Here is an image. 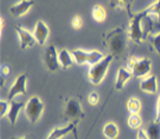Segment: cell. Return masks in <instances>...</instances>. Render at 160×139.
Here are the masks:
<instances>
[{
	"label": "cell",
	"mask_w": 160,
	"mask_h": 139,
	"mask_svg": "<svg viewBox=\"0 0 160 139\" xmlns=\"http://www.w3.org/2000/svg\"><path fill=\"white\" fill-rule=\"evenodd\" d=\"M127 37L128 33L122 27H115L104 34L102 44L108 51V54L115 59L125 57L127 52Z\"/></svg>",
	"instance_id": "6da1fadb"
},
{
	"label": "cell",
	"mask_w": 160,
	"mask_h": 139,
	"mask_svg": "<svg viewBox=\"0 0 160 139\" xmlns=\"http://www.w3.org/2000/svg\"><path fill=\"white\" fill-rule=\"evenodd\" d=\"M128 15H130V25H128V32H127L128 37L133 43L140 45L146 39L145 31L141 26V23L148 15V12L146 8L138 13H131V11H128Z\"/></svg>",
	"instance_id": "7a4b0ae2"
},
{
	"label": "cell",
	"mask_w": 160,
	"mask_h": 139,
	"mask_svg": "<svg viewBox=\"0 0 160 139\" xmlns=\"http://www.w3.org/2000/svg\"><path fill=\"white\" fill-rule=\"evenodd\" d=\"M113 57L111 54H107L105 55V58L99 61L98 64L95 65H92L88 70V80H90L91 83L93 85H99L104 78L106 77V73H107V71L110 69V65L111 63L113 61Z\"/></svg>",
	"instance_id": "3957f363"
},
{
	"label": "cell",
	"mask_w": 160,
	"mask_h": 139,
	"mask_svg": "<svg viewBox=\"0 0 160 139\" xmlns=\"http://www.w3.org/2000/svg\"><path fill=\"white\" fill-rule=\"evenodd\" d=\"M127 67L132 72L133 78H145L151 75L152 61L148 58H137L131 57L127 60Z\"/></svg>",
	"instance_id": "277c9868"
},
{
	"label": "cell",
	"mask_w": 160,
	"mask_h": 139,
	"mask_svg": "<svg viewBox=\"0 0 160 139\" xmlns=\"http://www.w3.org/2000/svg\"><path fill=\"white\" fill-rule=\"evenodd\" d=\"M84 110L80 104V100L77 98H68L64 106V119L71 123L78 124L80 119L84 118Z\"/></svg>",
	"instance_id": "5b68a950"
},
{
	"label": "cell",
	"mask_w": 160,
	"mask_h": 139,
	"mask_svg": "<svg viewBox=\"0 0 160 139\" xmlns=\"http://www.w3.org/2000/svg\"><path fill=\"white\" fill-rule=\"evenodd\" d=\"M44 103L39 97L33 95L26 101L25 105V114L27 119L30 120L32 124H35L40 119L41 114L44 112Z\"/></svg>",
	"instance_id": "8992f818"
},
{
	"label": "cell",
	"mask_w": 160,
	"mask_h": 139,
	"mask_svg": "<svg viewBox=\"0 0 160 139\" xmlns=\"http://www.w3.org/2000/svg\"><path fill=\"white\" fill-rule=\"evenodd\" d=\"M26 86H27V75H26V73H22V75H18L17 79L14 80L13 85L11 86L7 100H8V101H12V100H14V98L18 97V95H26Z\"/></svg>",
	"instance_id": "52a82bcc"
},
{
	"label": "cell",
	"mask_w": 160,
	"mask_h": 139,
	"mask_svg": "<svg viewBox=\"0 0 160 139\" xmlns=\"http://www.w3.org/2000/svg\"><path fill=\"white\" fill-rule=\"evenodd\" d=\"M44 60H45V65L47 70L51 72H54L60 67L59 63V55L57 53L54 45H50L45 50V55H44Z\"/></svg>",
	"instance_id": "ba28073f"
},
{
	"label": "cell",
	"mask_w": 160,
	"mask_h": 139,
	"mask_svg": "<svg viewBox=\"0 0 160 139\" xmlns=\"http://www.w3.org/2000/svg\"><path fill=\"white\" fill-rule=\"evenodd\" d=\"M14 30H15V32H17L18 37H19L20 49H21V50H26V49H28V47H32V46L37 43V40H35L33 33H31L28 30H26V28H24V27H21V26H19V25L14 26Z\"/></svg>",
	"instance_id": "9c48e42d"
},
{
	"label": "cell",
	"mask_w": 160,
	"mask_h": 139,
	"mask_svg": "<svg viewBox=\"0 0 160 139\" xmlns=\"http://www.w3.org/2000/svg\"><path fill=\"white\" fill-rule=\"evenodd\" d=\"M33 35H34L37 43L39 45H45L46 40L50 35V28L46 25L42 20H39L35 24L34 31H33Z\"/></svg>",
	"instance_id": "30bf717a"
},
{
	"label": "cell",
	"mask_w": 160,
	"mask_h": 139,
	"mask_svg": "<svg viewBox=\"0 0 160 139\" xmlns=\"http://www.w3.org/2000/svg\"><path fill=\"white\" fill-rule=\"evenodd\" d=\"M139 87L141 91H144L148 95H154L158 92V79H157V75H150L142 78L140 81Z\"/></svg>",
	"instance_id": "8fae6325"
},
{
	"label": "cell",
	"mask_w": 160,
	"mask_h": 139,
	"mask_svg": "<svg viewBox=\"0 0 160 139\" xmlns=\"http://www.w3.org/2000/svg\"><path fill=\"white\" fill-rule=\"evenodd\" d=\"M33 5H34L33 0H20L19 3L14 4L13 6H11L10 12L11 14L14 15V17H22V15H25L32 8Z\"/></svg>",
	"instance_id": "7c38bea8"
},
{
	"label": "cell",
	"mask_w": 160,
	"mask_h": 139,
	"mask_svg": "<svg viewBox=\"0 0 160 139\" xmlns=\"http://www.w3.org/2000/svg\"><path fill=\"white\" fill-rule=\"evenodd\" d=\"M74 130H77V124L75 123H70V124H67L66 126H62V127H54L51 131V133L48 134V137L46 139H61L68 133L73 132Z\"/></svg>",
	"instance_id": "4fadbf2b"
},
{
	"label": "cell",
	"mask_w": 160,
	"mask_h": 139,
	"mask_svg": "<svg viewBox=\"0 0 160 139\" xmlns=\"http://www.w3.org/2000/svg\"><path fill=\"white\" fill-rule=\"evenodd\" d=\"M133 77L132 72L130 70L125 69V67H120L118 70V73H117V79H115V85L114 87L117 91H120V90L124 89V86L126 85V83L128 81Z\"/></svg>",
	"instance_id": "5bb4252c"
},
{
	"label": "cell",
	"mask_w": 160,
	"mask_h": 139,
	"mask_svg": "<svg viewBox=\"0 0 160 139\" xmlns=\"http://www.w3.org/2000/svg\"><path fill=\"white\" fill-rule=\"evenodd\" d=\"M25 105L26 104H24V103L15 101V100L11 101V107H10V111H8V114H7V118H8L12 126L15 125L17 120H18V117H19L20 111L22 109H25Z\"/></svg>",
	"instance_id": "9a60e30c"
},
{
	"label": "cell",
	"mask_w": 160,
	"mask_h": 139,
	"mask_svg": "<svg viewBox=\"0 0 160 139\" xmlns=\"http://www.w3.org/2000/svg\"><path fill=\"white\" fill-rule=\"evenodd\" d=\"M144 31H145L146 37H148L151 34L160 33V23H158L152 15H147L146 17V23H145V28H144Z\"/></svg>",
	"instance_id": "2e32d148"
},
{
	"label": "cell",
	"mask_w": 160,
	"mask_h": 139,
	"mask_svg": "<svg viewBox=\"0 0 160 139\" xmlns=\"http://www.w3.org/2000/svg\"><path fill=\"white\" fill-rule=\"evenodd\" d=\"M58 55H59L60 66H61L64 70L70 69L72 65L75 64L74 59H73V55H72V53H71V51L62 49V50L58 53Z\"/></svg>",
	"instance_id": "e0dca14e"
},
{
	"label": "cell",
	"mask_w": 160,
	"mask_h": 139,
	"mask_svg": "<svg viewBox=\"0 0 160 139\" xmlns=\"http://www.w3.org/2000/svg\"><path fill=\"white\" fill-rule=\"evenodd\" d=\"M145 131L150 139H160V121H150L146 125Z\"/></svg>",
	"instance_id": "ac0fdd59"
},
{
	"label": "cell",
	"mask_w": 160,
	"mask_h": 139,
	"mask_svg": "<svg viewBox=\"0 0 160 139\" xmlns=\"http://www.w3.org/2000/svg\"><path fill=\"white\" fill-rule=\"evenodd\" d=\"M102 133L107 139H115L119 136V127L115 123L110 121V123L105 124L104 129H102Z\"/></svg>",
	"instance_id": "d6986e66"
},
{
	"label": "cell",
	"mask_w": 160,
	"mask_h": 139,
	"mask_svg": "<svg viewBox=\"0 0 160 139\" xmlns=\"http://www.w3.org/2000/svg\"><path fill=\"white\" fill-rule=\"evenodd\" d=\"M71 53H72V55H73L74 63L77 65L88 64V51L77 49V50L71 51Z\"/></svg>",
	"instance_id": "ffe728a7"
},
{
	"label": "cell",
	"mask_w": 160,
	"mask_h": 139,
	"mask_svg": "<svg viewBox=\"0 0 160 139\" xmlns=\"http://www.w3.org/2000/svg\"><path fill=\"white\" fill-rule=\"evenodd\" d=\"M92 17L97 23H102L106 19V11L101 5H95L92 11Z\"/></svg>",
	"instance_id": "44dd1931"
},
{
	"label": "cell",
	"mask_w": 160,
	"mask_h": 139,
	"mask_svg": "<svg viewBox=\"0 0 160 139\" xmlns=\"http://www.w3.org/2000/svg\"><path fill=\"white\" fill-rule=\"evenodd\" d=\"M148 15H152L158 23H160V0H157L152 5H150L147 8Z\"/></svg>",
	"instance_id": "7402d4cb"
},
{
	"label": "cell",
	"mask_w": 160,
	"mask_h": 139,
	"mask_svg": "<svg viewBox=\"0 0 160 139\" xmlns=\"http://www.w3.org/2000/svg\"><path fill=\"white\" fill-rule=\"evenodd\" d=\"M127 110L131 113H138L140 110H141V103L138 98L132 97L127 100Z\"/></svg>",
	"instance_id": "603a6c76"
},
{
	"label": "cell",
	"mask_w": 160,
	"mask_h": 139,
	"mask_svg": "<svg viewBox=\"0 0 160 139\" xmlns=\"http://www.w3.org/2000/svg\"><path fill=\"white\" fill-rule=\"evenodd\" d=\"M105 58V55L102 54L100 51L93 50V51H88V64L92 66V65L98 64L99 61Z\"/></svg>",
	"instance_id": "cb8c5ba5"
},
{
	"label": "cell",
	"mask_w": 160,
	"mask_h": 139,
	"mask_svg": "<svg viewBox=\"0 0 160 139\" xmlns=\"http://www.w3.org/2000/svg\"><path fill=\"white\" fill-rule=\"evenodd\" d=\"M127 123H128V126L131 129H139L142 124V120H141V117L138 113H131Z\"/></svg>",
	"instance_id": "d4e9b609"
},
{
	"label": "cell",
	"mask_w": 160,
	"mask_h": 139,
	"mask_svg": "<svg viewBox=\"0 0 160 139\" xmlns=\"http://www.w3.org/2000/svg\"><path fill=\"white\" fill-rule=\"evenodd\" d=\"M131 1L132 0H110V5L113 8H120V10L126 8L127 11H130Z\"/></svg>",
	"instance_id": "484cf974"
},
{
	"label": "cell",
	"mask_w": 160,
	"mask_h": 139,
	"mask_svg": "<svg viewBox=\"0 0 160 139\" xmlns=\"http://www.w3.org/2000/svg\"><path fill=\"white\" fill-rule=\"evenodd\" d=\"M148 39H150L152 46H153V50L160 55V33L148 35Z\"/></svg>",
	"instance_id": "4316f807"
},
{
	"label": "cell",
	"mask_w": 160,
	"mask_h": 139,
	"mask_svg": "<svg viewBox=\"0 0 160 139\" xmlns=\"http://www.w3.org/2000/svg\"><path fill=\"white\" fill-rule=\"evenodd\" d=\"M11 107V101L8 100H0V117L4 118L8 114Z\"/></svg>",
	"instance_id": "83f0119b"
},
{
	"label": "cell",
	"mask_w": 160,
	"mask_h": 139,
	"mask_svg": "<svg viewBox=\"0 0 160 139\" xmlns=\"http://www.w3.org/2000/svg\"><path fill=\"white\" fill-rule=\"evenodd\" d=\"M71 25H72V27H73L74 30H80V28L82 27V25H84L82 18L79 17V15L73 17V19H72V21H71Z\"/></svg>",
	"instance_id": "f1b7e54d"
},
{
	"label": "cell",
	"mask_w": 160,
	"mask_h": 139,
	"mask_svg": "<svg viewBox=\"0 0 160 139\" xmlns=\"http://www.w3.org/2000/svg\"><path fill=\"white\" fill-rule=\"evenodd\" d=\"M88 103H90L92 106H95V105H98L99 103V95H98V92H91L90 95H88Z\"/></svg>",
	"instance_id": "f546056e"
},
{
	"label": "cell",
	"mask_w": 160,
	"mask_h": 139,
	"mask_svg": "<svg viewBox=\"0 0 160 139\" xmlns=\"http://www.w3.org/2000/svg\"><path fill=\"white\" fill-rule=\"evenodd\" d=\"M11 73V69L8 65H2L1 66V78H4L5 79L7 75Z\"/></svg>",
	"instance_id": "4dcf8cb0"
},
{
	"label": "cell",
	"mask_w": 160,
	"mask_h": 139,
	"mask_svg": "<svg viewBox=\"0 0 160 139\" xmlns=\"http://www.w3.org/2000/svg\"><path fill=\"white\" fill-rule=\"evenodd\" d=\"M137 139H150V138H148V136H147L145 130H138V132H137Z\"/></svg>",
	"instance_id": "1f68e13d"
},
{
	"label": "cell",
	"mask_w": 160,
	"mask_h": 139,
	"mask_svg": "<svg viewBox=\"0 0 160 139\" xmlns=\"http://www.w3.org/2000/svg\"><path fill=\"white\" fill-rule=\"evenodd\" d=\"M157 121H160V95L158 98V104H157V116H155V119Z\"/></svg>",
	"instance_id": "d6a6232c"
},
{
	"label": "cell",
	"mask_w": 160,
	"mask_h": 139,
	"mask_svg": "<svg viewBox=\"0 0 160 139\" xmlns=\"http://www.w3.org/2000/svg\"><path fill=\"white\" fill-rule=\"evenodd\" d=\"M4 26H5V20L1 17V19H0V31H1V33H2V30H4Z\"/></svg>",
	"instance_id": "836d02e7"
},
{
	"label": "cell",
	"mask_w": 160,
	"mask_h": 139,
	"mask_svg": "<svg viewBox=\"0 0 160 139\" xmlns=\"http://www.w3.org/2000/svg\"><path fill=\"white\" fill-rule=\"evenodd\" d=\"M11 139H31V138H28V137H21V138L20 137H12Z\"/></svg>",
	"instance_id": "e575fe53"
},
{
	"label": "cell",
	"mask_w": 160,
	"mask_h": 139,
	"mask_svg": "<svg viewBox=\"0 0 160 139\" xmlns=\"http://www.w3.org/2000/svg\"><path fill=\"white\" fill-rule=\"evenodd\" d=\"M72 133L74 134V139H78V133H77V130H74V131H73Z\"/></svg>",
	"instance_id": "d590c367"
}]
</instances>
